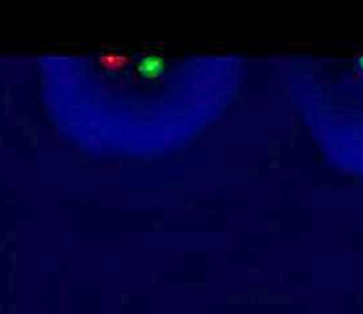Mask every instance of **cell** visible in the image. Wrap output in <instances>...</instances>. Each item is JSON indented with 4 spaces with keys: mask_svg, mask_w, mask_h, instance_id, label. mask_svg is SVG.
I'll return each mask as SVG.
<instances>
[{
    "mask_svg": "<svg viewBox=\"0 0 363 314\" xmlns=\"http://www.w3.org/2000/svg\"><path fill=\"white\" fill-rule=\"evenodd\" d=\"M128 62V58L126 57H112V55H107L105 58H102V64L108 68H121L123 65Z\"/></svg>",
    "mask_w": 363,
    "mask_h": 314,
    "instance_id": "cell-1",
    "label": "cell"
}]
</instances>
